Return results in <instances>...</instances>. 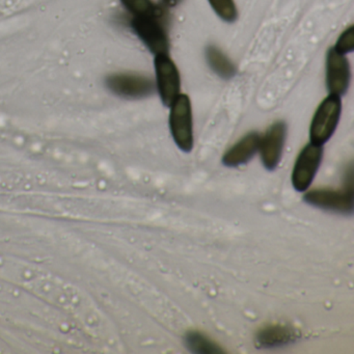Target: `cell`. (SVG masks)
I'll return each mask as SVG.
<instances>
[{"label": "cell", "instance_id": "277c9868", "mask_svg": "<svg viewBox=\"0 0 354 354\" xmlns=\"http://www.w3.org/2000/svg\"><path fill=\"white\" fill-rule=\"evenodd\" d=\"M156 86L165 106L171 107L181 90V78L177 66L167 55H155Z\"/></svg>", "mask_w": 354, "mask_h": 354}, {"label": "cell", "instance_id": "5bb4252c", "mask_svg": "<svg viewBox=\"0 0 354 354\" xmlns=\"http://www.w3.org/2000/svg\"><path fill=\"white\" fill-rule=\"evenodd\" d=\"M209 3L223 21L233 22L237 19V9L234 0H209Z\"/></svg>", "mask_w": 354, "mask_h": 354}, {"label": "cell", "instance_id": "8992f818", "mask_svg": "<svg viewBox=\"0 0 354 354\" xmlns=\"http://www.w3.org/2000/svg\"><path fill=\"white\" fill-rule=\"evenodd\" d=\"M106 86L113 94L124 98L140 99L154 92V82L151 78L138 74H113L106 78Z\"/></svg>", "mask_w": 354, "mask_h": 354}, {"label": "cell", "instance_id": "6da1fadb", "mask_svg": "<svg viewBox=\"0 0 354 354\" xmlns=\"http://www.w3.org/2000/svg\"><path fill=\"white\" fill-rule=\"evenodd\" d=\"M342 102L337 95L330 94L319 105L310 128L312 144L323 146L335 133L341 117Z\"/></svg>", "mask_w": 354, "mask_h": 354}, {"label": "cell", "instance_id": "e0dca14e", "mask_svg": "<svg viewBox=\"0 0 354 354\" xmlns=\"http://www.w3.org/2000/svg\"><path fill=\"white\" fill-rule=\"evenodd\" d=\"M167 6L169 7H176V6L179 5L181 3L182 0H163Z\"/></svg>", "mask_w": 354, "mask_h": 354}, {"label": "cell", "instance_id": "ba28073f", "mask_svg": "<svg viewBox=\"0 0 354 354\" xmlns=\"http://www.w3.org/2000/svg\"><path fill=\"white\" fill-rule=\"evenodd\" d=\"M350 82L349 64L345 55L331 48L326 57V86L330 94L341 95L347 92Z\"/></svg>", "mask_w": 354, "mask_h": 354}, {"label": "cell", "instance_id": "52a82bcc", "mask_svg": "<svg viewBox=\"0 0 354 354\" xmlns=\"http://www.w3.org/2000/svg\"><path fill=\"white\" fill-rule=\"evenodd\" d=\"M286 134H287L286 124L283 122H277L270 126L266 134L261 138L259 150H260L263 165L268 171H273L281 161Z\"/></svg>", "mask_w": 354, "mask_h": 354}, {"label": "cell", "instance_id": "3957f363", "mask_svg": "<svg viewBox=\"0 0 354 354\" xmlns=\"http://www.w3.org/2000/svg\"><path fill=\"white\" fill-rule=\"evenodd\" d=\"M162 16L134 17L131 21L138 38L148 47L153 55H167L169 50V36L161 22Z\"/></svg>", "mask_w": 354, "mask_h": 354}, {"label": "cell", "instance_id": "9c48e42d", "mask_svg": "<svg viewBox=\"0 0 354 354\" xmlns=\"http://www.w3.org/2000/svg\"><path fill=\"white\" fill-rule=\"evenodd\" d=\"M304 201L319 208L349 213L351 212L353 204L352 188H346L343 192L329 189L312 190L304 196Z\"/></svg>", "mask_w": 354, "mask_h": 354}, {"label": "cell", "instance_id": "30bf717a", "mask_svg": "<svg viewBox=\"0 0 354 354\" xmlns=\"http://www.w3.org/2000/svg\"><path fill=\"white\" fill-rule=\"evenodd\" d=\"M260 140L261 136L256 132L244 136L223 155V165L230 167L245 165L258 152Z\"/></svg>", "mask_w": 354, "mask_h": 354}, {"label": "cell", "instance_id": "2e32d148", "mask_svg": "<svg viewBox=\"0 0 354 354\" xmlns=\"http://www.w3.org/2000/svg\"><path fill=\"white\" fill-rule=\"evenodd\" d=\"M289 335L285 333L283 329H274L271 328L269 330L264 331L261 335V339L265 341H269L271 344H277V341L283 342V339H287Z\"/></svg>", "mask_w": 354, "mask_h": 354}, {"label": "cell", "instance_id": "5b68a950", "mask_svg": "<svg viewBox=\"0 0 354 354\" xmlns=\"http://www.w3.org/2000/svg\"><path fill=\"white\" fill-rule=\"evenodd\" d=\"M323 157L322 146L306 145L298 155L292 173V184L297 192H306L320 167Z\"/></svg>", "mask_w": 354, "mask_h": 354}, {"label": "cell", "instance_id": "8fae6325", "mask_svg": "<svg viewBox=\"0 0 354 354\" xmlns=\"http://www.w3.org/2000/svg\"><path fill=\"white\" fill-rule=\"evenodd\" d=\"M206 55L209 66L217 75L225 80H229L235 75L236 69L233 64L218 48L209 46Z\"/></svg>", "mask_w": 354, "mask_h": 354}, {"label": "cell", "instance_id": "7c38bea8", "mask_svg": "<svg viewBox=\"0 0 354 354\" xmlns=\"http://www.w3.org/2000/svg\"><path fill=\"white\" fill-rule=\"evenodd\" d=\"M124 7L134 17H150V16H162V11L152 0H121Z\"/></svg>", "mask_w": 354, "mask_h": 354}, {"label": "cell", "instance_id": "7a4b0ae2", "mask_svg": "<svg viewBox=\"0 0 354 354\" xmlns=\"http://www.w3.org/2000/svg\"><path fill=\"white\" fill-rule=\"evenodd\" d=\"M169 128L177 146L184 152H190L194 148V127L192 103L187 95L180 94L171 105Z\"/></svg>", "mask_w": 354, "mask_h": 354}, {"label": "cell", "instance_id": "9a60e30c", "mask_svg": "<svg viewBox=\"0 0 354 354\" xmlns=\"http://www.w3.org/2000/svg\"><path fill=\"white\" fill-rule=\"evenodd\" d=\"M354 48V28L350 26L343 34L339 36L337 44L333 47L337 53L341 55H346L348 53H352Z\"/></svg>", "mask_w": 354, "mask_h": 354}, {"label": "cell", "instance_id": "4fadbf2b", "mask_svg": "<svg viewBox=\"0 0 354 354\" xmlns=\"http://www.w3.org/2000/svg\"><path fill=\"white\" fill-rule=\"evenodd\" d=\"M187 345L194 352L198 353H215V352H223V350L213 343L208 337H204L198 333H189L187 337Z\"/></svg>", "mask_w": 354, "mask_h": 354}]
</instances>
